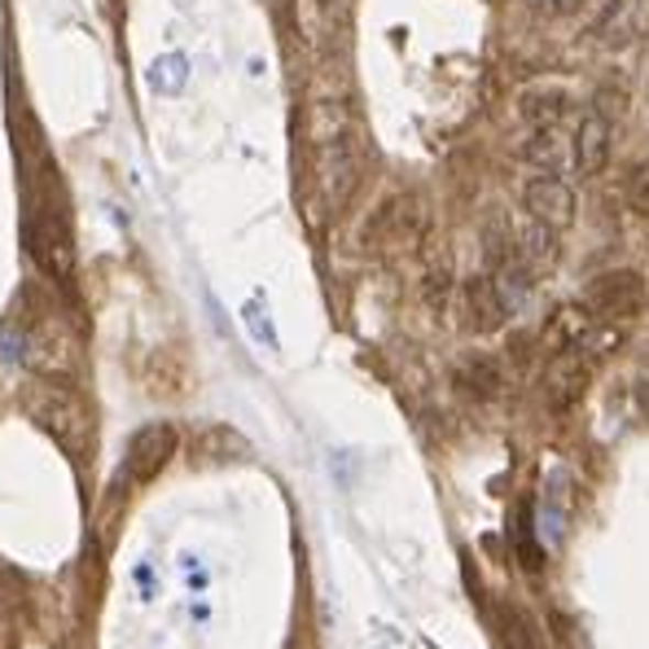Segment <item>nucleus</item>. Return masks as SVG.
I'll return each instance as SVG.
<instances>
[{
  "label": "nucleus",
  "mask_w": 649,
  "mask_h": 649,
  "mask_svg": "<svg viewBox=\"0 0 649 649\" xmlns=\"http://www.w3.org/2000/svg\"><path fill=\"white\" fill-rule=\"evenodd\" d=\"M312 163H317V189L324 207L342 211L364 176V132L351 119L346 106L317 101L312 110Z\"/></svg>",
  "instance_id": "obj_1"
},
{
  "label": "nucleus",
  "mask_w": 649,
  "mask_h": 649,
  "mask_svg": "<svg viewBox=\"0 0 649 649\" xmlns=\"http://www.w3.org/2000/svg\"><path fill=\"white\" fill-rule=\"evenodd\" d=\"M26 413H31V421L57 443V448H66L70 457H88V448H92V421H88V413H84V404L70 395V391H62V386H31L26 395Z\"/></svg>",
  "instance_id": "obj_2"
},
{
  "label": "nucleus",
  "mask_w": 649,
  "mask_h": 649,
  "mask_svg": "<svg viewBox=\"0 0 649 649\" xmlns=\"http://www.w3.org/2000/svg\"><path fill=\"white\" fill-rule=\"evenodd\" d=\"M426 229H430L426 202L417 194H395L373 211V220L364 229V242L373 251H413V246H421Z\"/></svg>",
  "instance_id": "obj_3"
},
{
  "label": "nucleus",
  "mask_w": 649,
  "mask_h": 649,
  "mask_svg": "<svg viewBox=\"0 0 649 649\" xmlns=\"http://www.w3.org/2000/svg\"><path fill=\"white\" fill-rule=\"evenodd\" d=\"M26 242H31V260L40 264V273L57 286V290H75V242H70V229L57 211L40 207L31 216V229H26Z\"/></svg>",
  "instance_id": "obj_4"
},
{
  "label": "nucleus",
  "mask_w": 649,
  "mask_h": 649,
  "mask_svg": "<svg viewBox=\"0 0 649 649\" xmlns=\"http://www.w3.org/2000/svg\"><path fill=\"white\" fill-rule=\"evenodd\" d=\"M649 304V286L637 268H615V273H602L588 290H584V312L593 321H632L641 308Z\"/></svg>",
  "instance_id": "obj_5"
},
{
  "label": "nucleus",
  "mask_w": 649,
  "mask_h": 649,
  "mask_svg": "<svg viewBox=\"0 0 649 649\" xmlns=\"http://www.w3.org/2000/svg\"><path fill=\"white\" fill-rule=\"evenodd\" d=\"M176 443H180V435H176L167 421H154V426L136 430L132 443H128V452H123V465H119V483H114V487H119V492L145 487L154 474L167 470V461L176 457Z\"/></svg>",
  "instance_id": "obj_6"
},
{
  "label": "nucleus",
  "mask_w": 649,
  "mask_h": 649,
  "mask_svg": "<svg viewBox=\"0 0 649 649\" xmlns=\"http://www.w3.org/2000/svg\"><path fill=\"white\" fill-rule=\"evenodd\" d=\"M522 211H527L531 220H540V224H549V229L566 233V229L575 224L580 202H575V189H571L562 176L536 172V176H527V180H522Z\"/></svg>",
  "instance_id": "obj_7"
},
{
  "label": "nucleus",
  "mask_w": 649,
  "mask_h": 649,
  "mask_svg": "<svg viewBox=\"0 0 649 649\" xmlns=\"http://www.w3.org/2000/svg\"><path fill=\"white\" fill-rule=\"evenodd\" d=\"M509 246H514L518 268L536 282V277L553 273V264H558V255H562V233L549 229V224H540V220H531V216L522 211V216L509 224Z\"/></svg>",
  "instance_id": "obj_8"
},
{
  "label": "nucleus",
  "mask_w": 649,
  "mask_h": 649,
  "mask_svg": "<svg viewBox=\"0 0 649 649\" xmlns=\"http://www.w3.org/2000/svg\"><path fill=\"white\" fill-rule=\"evenodd\" d=\"M610 150H615V123H610L606 114L588 110V114L580 119V128L571 132V172H575L580 180L602 176L606 163H610Z\"/></svg>",
  "instance_id": "obj_9"
},
{
  "label": "nucleus",
  "mask_w": 649,
  "mask_h": 649,
  "mask_svg": "<svg viewBox=\"0 0 649 649\" xmlns=\"http://www.w3.org/2000/svg\"><path fill=\"white\" fill-rule=\"evenodd\" d=\"M588 355L580 346H566V351H553L549 369H544V404L553 413H566L580 404L584 386H588Z\"/></svg>",
  "instance_id": "obj_10"
},
{
  "label": "nucleus",
  "mask_w": 649,
  "mask_h": 649,
  "mask_svg": "<svg viewBox=\"0 0 649 649\" xmlns=\"http://www.w3.org/2000/svg\"><path fill=\"white\" fill-rule=\"evenodd\" d=\"M593 35L606 48H628L649 35V0H602V13L593 18Z\"/></svg>",
  "instance_id": "obj_11"
},
{
  "label": "nucleus",
  "mask_w": 649,
  "mask_h": 649,
  "mask_svg": "<svg viewBox=\"0 0 649 649\" xmlns=\"http://www.w3.org/2000/svg\"><path fill=\"white\" fill-rule=\"evenodd\" d=\"M465 317H470V324L479 329V333H492V329H501V324L509 321V299L501 295V286L487 277V273H479V277H470L465 282Z\"/></svg>",
  "instance_id": "obj_12"
},
{
  "label": "nucleus",
  "mask_w": 649,
  "mask_h": 649,
  "mask_svg": "<svg viewBox=\"0 0 649 649\" xmlns=\"http://www.w3.org/2000/svg\"><path fill=\"white\" fill-rule=\"evenodd\" d=\"M518 154H522V163H531L536 172L562 176V172L571 167V136H566L562 128H531Z\"/></svg>",
  "instance_id": "obj_13"
},
{
  "label": "nucleus",
  "mask_w": 649,
  "mask_h": 649,
  "mask_svg": "<svg viewBox=\"0 0 649 649\" xmlns=\"http://www.w3.org/2000/svg\"><path fill=\"white\" fill-rule=\"evenodd\" d=\"M566 110H571V92L558 88V84H536V88H527L518 97V114L531 128H562Z\"/></svg>",
  "instance_id": "obj_14"
},
{
  "label": "nucleus",
  "mask_w": 649,
  "mask_h": 649,
  "mask_svg": "<svg viewBox=\"0 0 649 649\" xmlns=\"http://www.w3.org/2000/svg\"><path fill=\"white\" fill-rule=\"evenodd\" d=\"M624 198H628V207H632L641 220H649V158L628 167V176H624Z\"/></svg>",
  "instance_id": "obj_15"
},
{
  "label": "nucleus",
  "mask_w": 649,
  "mask_h": 649,
  "mask_svg": "<svg viewBox=\"0 0 649 649\" xmlns=\"http://www.w3.org/2000/svg\"><path fill=\"white\" fill-rule=\"evenodd\" d=\"M505 641H509V649H531V632L522 628L518 610H505Z\"/></svg>",
  "instance_id": "obj_16"
},
{
  "label": "nucleus",
  "mask_w": 649,
  "mask_h": 649,
  "mask_svg": "<svg viewBox=\"0 0 649 649\" xmlns=\"http://www.w3.org/2000/svg\"><path fill=\"white\" fill-rule=\"evenodd\" d=\"M136 588H141L145 602L154 597V571H150V566H136Z\"/></svg>",
  "instance_id": "obj_17"
},
{
  "label": "nucleus",
  "mask_w": 649,
  "mask_h": 649,
  "mask_svg": "<svg viewBox=\"0 0 649 649\" xmlns=\"http://www.w3.org/2000/svg\"><path fill=\"white\" fill-rule=\"evenodd\" d=\"M321 4H329V9H333V4H342V0H321Z\"/></svg>",
  "instance_id": "obj_18"
}]
</instances>
